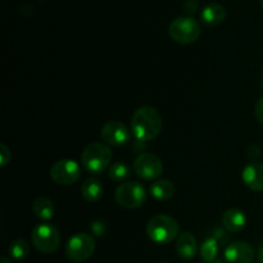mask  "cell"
Segmentation results:
<instances>
[{
    "label": "cell",
    "instance_id": "6da1fadb",
    "mask_svg": "<svg viewBox=\"0 0 263 263\" xmlns=\"http://www.w3.org/2000/svg\"><path fill=\"white\" fill-rule=\"evenodd\" d=\"M163 120L156 108L144 105L134 112L131 118V134L140 143H146L161 134Z\"/></svg>",
    "mask_w": 263,
    "mask_h": 263
},
{
    "label": "cell",
    "instance_id": "7a4b0ae2",
    "mask_svg": "<svg viewBox=\"0 0 263 263\" xmlns=\"http://www.w3.org/2000/svg\"><path fill=\"white\" fill-rule=\"evenodd\" d=\"M112 149L105 143L89 144L81 154L82 168L92 175H100L112 164Z\"/></svg>",
    "mask_w": 263,
    "mask_h": 263
},
{
    "label": "cell",
    "instance_id": "3957f363",
    "mask_svg": "<svg viewBox=\"0 0 263 263\" xmlns=\"http://www.w3.org/2000/svg\"><path fill=\"white\" fill-rule=\"evenodd\" d=\"M146 234L153 243L170 244L179 238L180 225L174 217L168 215H157L149 220Z\"/></svg>",
    "mask_w": 263,
    "mask_h": 263
},
{
    "label": "cell",
    "instance_id": "277c9868",
    "mask_svg": "<svg viewBox=\"0 0 263 263\" xmlns=\"http://www.w3.org/2000/svg\"><path fill=\"white\" fill-rule=\"evenodd\" d=\"M168 33L170 37L175 43L189 45V44L195 43L200 37L202 28L195 18L190 17V15H181V17L175 18L170 23Z\"/></svg>",
    "mask_w": 263,
    "mask_h": 263
},
{
    "label": "cell",
    "instance_id": "5b68a950",
    "mask_svg": "<svg viewBox=\"0 0 263 263\" xmlns=\"http://www.w3.org/2000/svg\"><path fill=\"white\" fill-rule=\"evenodd\" d=\"M31 240L36 251L44 254H50L61 246V234L51 223H40L33 228Z\"/></svg>",
    "mask_w": 263,
    "mask_h": 263
},
{
    "label": "cell",
    "instance_id": "8992f818",
    "mask_svg": "<svg viewBox=\"0 0 263 263\" xmlns=\"http://www.w3.org/2000/svg\"><path fill=\"white\" fill-rule=\"evenodd\" d=\"M95 248L97 241L94 236L85 233L74 234L66 244V256L72 262H85L94 254Z\"/></svg>",
    "mask_w": 263,
    "mask_h": 263
},
{
    "label": "cell",
    "instance_id": "52a82bcc",
    "mask_svg": "<svg viewBox=\"0 0 263 263\" xmlns=\"http://www.w3.org/2000/svg\"><path fill=\"white\" fill-rule=\"evenodd\" d=\"M115 199L117 204L125 210H136L145 203V187L138 181L123 182L116 189Z\"/></svg>",
    "mask_w": 263,
    "mask_h": 263
},
{
    "label": "cell",
    "instance_id": "ba28073f",
    "mask_svg": "<svg viewBox=\"0 0 263 263\" xmlns=\"http://www.w3.org/2000/svg\"><path fill=\"white\" fill-rule=\"evenodd\" d=\"M163 163L156 154L141 153L134 161V172L140 179L158 180L163 174Z\"/></svg>",
    "mask_w": 263,
    "mask_h": 263
},
{
    "label": "cell",
    "instance_id": "9c48e42d",
    "mask_svg": "<svg viewBox=\"0 0 263 263\" xmlns=\"http://www.w3.org/2000/svg\"><path fill=\"white\" fill-rule=\"evenodd\" d=\"M81 167L73 159H61L50 167V177L58 185H72L79 181Z\"/></svg>",
    "mask_w": 263,
    "mask_h": 263
},
{
    "label": "cell",
    "instance_id": "30bf717a",
    "mask_svg": "<svg viewBox=\"0 0 263 263\" xmlns=\"http://www.w3.org/2000/svg\"><path fill=\"white\" fill-rule=\"evenodd\" d=\"M100 135H102L103 140L107 145L122 146L130 141L131 131L128 130L125 123H122L121 121L113 120L108 121L103 125Z\"/></svg>",
    "mask_w": 263,
    "mask_h": 263
},
{
    "label": "cell",
    "instance_id": "8fae6325",
    "mask_svg": "<svg viewBox=\"0 0 263 263\" xmlns=\"http://www.w3.org/2000/svg\"><path fill=\"white\" fill-rule=\"evenodd\" d=\"M253 259L254 249L246 241H234L223 252L225 263H252Z\"/></svg>",
    "mask_w": 263,
    "mask_h": 263
},
{
    "label": "cell",
    "instance_id": "7c38bea8",
    "mask_svg": "<svg viewBox=\"0 0 263 263\" xmlns=\"http://www.w3.org/2000/svg\"><path fill=\"white\" fill-rule=\"evenodd\" d=\"M241 180L253 192H263V163L253 161L247 164L241 172Z\"/></svg>",
    "mask_w": 263,
    "mask_h": 263
},
{
    "label": "cell",
    "instance_id": "4fadbf2b",
    "mask_svg": "<svg viewBox=\"0 0 263 263\" xmlns=\"http://www.w3.org/2000/svg\"><path fill=\"white\" fill-rule=\"evenodd\" d=\"M247 216L239 208H230V210L226 211L222 216V222L223 229L226 231L231 234L240 233L241 230H244V228L247 226Z\"/></svg>",
    "mask_w": 263,
    "mask_h": 263
},
{
    "label": "cell",
    "instance_id": "5bb4252c",
    "mask_svg": "<svg viewBox=\"0 0 263 263\" xmlns=\"http://www.w3.org/2000/svg\"><path fill=\"white\" fill-rule=\"evenodd\" d=\"M175 249H176L177 256L181 259H192L195 257L198 252V243L195 236L189 231L180 234L179 238L176 239V244H175Z\"/></svg>",
    "mask_w": 263,
    "mask_h": 263
},
{
    "label": "cell",
    "instance_id": "9a60e30c",
    "mask_svg": "<svg viewBox=\"0 0 263 263\" xmlns=\"http://www.w3.org/2000/svg\"><path fill=\"white\" fill-rule=\"evenodd\" d=\"M228 12L226 8L220 3H208L202 9L200 17L202 21L208 26H218L225 21Z\"/></svg>",
    "mask_w": 263,
    "mask_h": 263
},
{
    "label": "cell",
    "instance_id": "2e32d148",
    "mask_svg": "<svg viewBox=\"0 0 263 263\" xmlns=\"http://www.w3.org/2000/svg\"><path fill=\"white\" fill-rule=\"evenodd\" d=\"M103 194H104V186H103L99 180L95 179V177H90V179L85 180L81 186V195L86 202H99L102 199Z\"/></svg>",
    "mask_w": 263,
    "mask_h": 263
},
{
    "label": "cell",
    "instance_id": "e0dca14e",
    "mask_svg": "<svg viewBox=\"0 0 263 263\" xmlns=\"http://www.w3.org/2000/svg\"><path fill=\"white\" fill-rule=\"evenodd\" d=\"M151 195L157 200H168L175 195V185L174 182L167 179L156 180L151 185Z\"/></svg>",
    "mask_w": 263,
    "mask_h": 263
},
{
    "label": "cell",
    "instance_id": "ac0fdd59",
    "mask_svg": "<svg viewBox=\"0 0 263 263\" xmlns=\"http://www.w3.org/2000/svg\"><path fill=\"white\" fill-rule=\"evenodd\" d=\"M32 210L36 217L40 218V220L43 221L50 220L54 216V212H55L54 203L46 197H39L37 199L33 202Z\"/></svg>",
    "mask_w": 263,
    "mask_h": 263
},
{
    "label": "cell",
    "instance_id": "d6986e66",
    "mask_svg": "<svg viewBox=\"0 0 263 263\" xmlns=\"http://www.w3.org/2000/svg\"><path fill=\"white\" fill-rule=\"evenodd\" d=\"M200 257L205 263H213L218 256V240L216 238H208L200 246Z\"/></svg>",
    "mask_w": 263,
    "mask_h": 263
},
{
    "label": "cell",
    "instance_id": "ffe728a7",
    "mask_svg": "<svg viewBox=\"0 0 263 263\" xmlns=\"http://www.w3.org/2000/svg\"><path fill=\"white\" fill-rule=\"evenodd\" d=\"M131 170L130 167L127 166L123 162H115L109 166L108 168V176H109L110 180H113L115 182H125L126 180L130 177Z\"/></svg>",
    "mask_w": 263,
    "mask_h": 263
},
{
    "label": "cell",
    "instance_id": "44dd1931",
    "mask_svg": "<svg viewBox=\"0 0 263 263\" xmlns=\"http://www.w3.org/2000/svg\"><path fill=\"white\" fill-rule=\"evenodd\" d=\"M8 253L13 259H17V261L25 259L30 253V244L25 239H15L10 243Z\"/></svg>",
    "mask_w": 263,
    "mask_h": 263
},
{
    "label": "cell",
    "instance_id": "7402d4cb",
    "mask_svg": "<svg viewBox=\"0 0 263 263\" xmlns=\"http://www.w3.org/2000/svg\"><path fill=\"white\" fill-rule=\"evenodd\" d=\"M12 154H10V149L8 148L5 144H0V159H2V167H5L9 163Z\"/></svg>",
    "mask_w": 263,
    "mask_h": 263
},
{
    "label": "cell",
    "instance_id": "603a6c76",
    "mask_svg": "<svg viewBox=\"0 0 263 263\" xmlns=\"http://www.w3.org/2000/svg\"><path fill=\"white\" fill-rule=\"evenodd\" d=\"M90 229H91L92 234H94L95 236H103L105 234V225L103 222H100V221L92 222Z\"/></svg>",
    "mask_w": 263,
    "mask_h": 263
},
{
    "label": "cell",
    "instance_id": "cb8c5ba5",
    "mask_svg": "<svg viewBox=\"0 0 263 263\" xmlns=\"http://www.w3.org/2000/svg\"><path fill=\"white\" fill-rule=\"evenodd\" d=\"M197 8H198L197 0H185L184 10H185V13H187V14L190 15V17H192L193 13L197 12Z\"/></svg>",
    "mask_w": 263,
    "mask_h": 263
},
{
    "label": "cell",
    "instance_id": "d4e9b609",
    "mask_svg": "<svg viewBox=\"0 0 263 263\" xmlns=\"http://www.w3.org/2000/svg\"><path fill=\"white\" fill-rule=\"evenodd\" d=\"M254 115H256L257 121L263 125V97L257 102L256 108H254Z\"/></svg>",
    "mask_w": 263,
    "mask_h": 263
},
{
    "label": "cell",
    "instance_id": "484cf974",
    "mask_svg": "<svg viewBox=\"0 0 263 263\" xmlns=\"http://www.w3.org/2000/svg\"><path fill=\"white\" fill-rule=\"evenodd\" d=\"M257 261L258 263H263V244L259 246L258 251H257Z\"/></svg>",
    "mask_w": 263,
    "mask_h": 263
},
{
    "label": "cell",
    "instance_id": "4316f807",
    "mask_svg": "<svg viewBox=\"0 0 263 263\" xmlns=\"http://www.w3.org/2000/svg\"><path fill=\"white\" fill-rule=\"evenodd\" d=\"M0 263H12V262H10V259L8 258V257H2V261H0Z\"/></svg>",
    "mask_w": 263,
    "mask_h": 263
},
{
    "label": "cell",
    "instance_id": "83f0119b",
    "mask_svg": "<svg viewBox=\"0 0 263 263\" xmlns=\"http://www.w3.org/2000/svg\"><path fill=\"white\" fill-rule=\"evenodd\" d=\"M262 86H263V69H262Z\"/></svg>",
    "mask_w": 263,
    "mask_h": 263
},
{
    "label": "cell",
    "instance_id": "f1b7e54d",
    "mask_svg": "<svg viewBox=\"0 0 263 263\" xmlns=\"http://www.w3.org/2000/svg\"><path fill=\"white\" fill-rule=\"evenodd\" d=\"M261 7H262V9H263V0H261Z\"/></svg>",
    "mask_w": 263,
    "mask_h": 263
},
{
    "label": "cell",
    "instance_id": "f546056e",
    "mask_svg": "<svg viewBox=\"0 0 263 263\" xmlns=\"http://www.w3.org/2000/svg\"><path fill=\"white\" fill-rule=\"evenodd\" d=\"M159 263H168V262H166V261H162V262H159Z\"/></svg>",
    "mask_w": 263,
    "mask_h": 263
}]
</instances>
